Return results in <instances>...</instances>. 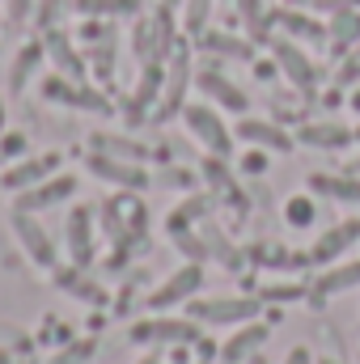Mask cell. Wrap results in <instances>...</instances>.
Instances as JSON below:
<instances>
[{"instance_id": "6da1fadb", "label": "cell", "mask_w": 360, "mask_h": 364, "mask_svg": "<svg viewBox=\"0 0 360 364\" xmlns=\"http://www.w3.org/2000/svg\"><path fill=\"white\" fill-rule=\"evenodd\" d=\"M186 318L199 326H242L259 318V296H195L186 301Z\"/></svg>"}, {"instance_id": "cb8c5ba5", "label": "cell", "mask_w": 360, "mask_h": 364, "mask_svg": "<svg viewBox=\"0 0 360 364\" xmlns=\"http://www.w3.org/2000/svg\"><path fill=\"white\" fill-rule=\"evenodd\" d=\"M43 55H47V47L43 43H26L21 51H17V60L9 64V90L21 93L26 85H30V77H34V68L43 64Z\"/></svg>"}, {"instance_id": "52a82bcc", "label": "cell", "mask_w": 360, "mask_h": 364, "mask_svg": "<svg viewBox=\"0 0 360 364\" xmlns=\"http://www.w3.org/2000/svg\"><path fill=\"white\" fill-rule=\"evenodd\" d=\"M43 102H55V106H73V110H90V114H110V102L97 90L81 85V81H68V77H43Z\"/></svg>"}, {"instance_id": "60d3db41", "label": "cell", "mask_w": 360, "mask_h": 364, "mask_svg": "<svg viewBox=\"0 0 360 364\" xmlns=\"http://www.w3.org/2000/svg\"><path fill=\"white\" fill-rule=\"evenodd\" d=\"M60 9H64V0H34V26L38 30H51L55 17H60Z\"/></svg>"}, {"instance_id": "30bf717a", "label": "cell", "mask_w": 360, "mask_h": 364, "mask_svg": "<svg viewBox=\"0 0 360 364\" xmlns=\"http://www.w3.org/2000/svg\"><path fill=\"white\" fill-rule=\"evenodd\" d=\"M195 90L203 93L212 106L229 110V114H246V110H250V97H246V90H238V85H233L225 73H216V68L195 73Z\"/></svg>"}, {"instance_id": "d4e9b609", "label": "cell", "mask_w": 360, "mask_h": 364, "mask_svg": "<svg viewBox=\"0 0 360 364\" xmlns=\"http://www.w3.org/2000/svg\"><path fill=\"white\" fill-rule=\"evenodd\" d=\"M174 9L170 4H157L153 9V64H162V60H170V51H174Z\"/></svg>"}, {"instance_id": "f907efd6", "label": "cell", "mask_w": 360, "mask_h": 364, "mask_svg": "<svg viewBox=\"0 0 360 364\" xmlns=\"http://www.w3.org/2000/svg\"><path fill=\"white\" fill-rule=\"evenodd\" d=\"M0 364H13V360H9V352H4V348H0Z\"/></svg>"}, {"instance_id": "8d00e7d4", "label": "cell", "mask_w": 360, "mask_h": 364, "mask_svg": "<svg viewBox=\"0 0 360 364\" xmlns=\"http://www.w3.org/2000/svg\"><path fill=\"white\" fill-rule=\"evenodd\" d=\"M170 237H174V246H179V250L186 255V259H191V263H203V259L212 255V250H208V242H203V237H195L191 229H182V233H170Z\"/></svg>"}, {"instance_id": "4dcf8cb0", "label": "cell", "mask_w": 360, "mask_h": 364, "mask_svg": "<svg viewBox=\"0 0 360 364\" xmlns=\"http://www.w3.org/2000/svg\"><path fill=\"white\" fill-rule=\"evenodd\" d=\"M203 47L212 55H225V60H250L255 55V47L246 38H233V34H203Z\"/></svg>"}, {"instance_id": "d6a6232c", "label": "cell", "mask_w": 360, "mask_h": 364, "mask_svg": "<svg viewBox=\"0 0 360 364\" xmlns=\"http://www.w3.org/2000/svg\"><path fill=\"white\" fill-rule=\"evenodd\" d=\"M203 242H208V250H212V255H216V259H221L229 272H238V267H242V250H238V246H233L225 233L216 237V229H208V233H203Z\"/></svg>"}, {"instance_id": "7a4b0ae2", "label": "cell", "mask_w": 360, "mask_h": 364, "mask_svg": "<svg viewBox=\"0 0 360 364\" xmlns=\"http://www.w3.org/2000/svg\"><path fill=\"white\" fill-rule=\"evenodd\" d=\"M9 225H13L17 246L26 250V259H30L38 272H55V267H60V250H55V242H51V229L38 220V212H17V208H13Z\"/></svg>"}, {"instance_id": "3957f363", "label": "cell", "mask_w": 360, "mask_h": 364, "mask_svg": "<svg viewBox=\"0 0 360 364\" xmlns=\"http://www.w3.org/2000/svg\"><path fill=\"white\" fill-rule=\"evenodd\" d=\"M182 123H186V132L208 149V157H233V132L225 127V119H221L216 106L191 102V106H182Z\"/></svg>"}, {"instance_id": "d6986e66", "label": "cell", "mask_w": 360, "mask_h": 364, "mask_svg": "<svg viewBox=\"0 0 360 364\" xmlns=\"http://www.w3.org/2000/svg\"><path fill=\"white\" fill-rule=\"evenodd\" d=\"M352 288H360V259L322 267L309 292H314V301H327V296H339V292H352Z\"/></svg>"}, {"instance_id": "9f6ffc18", "label": "cell", "mask_w": 360, "mask_h": 364, "mask_svg": "<svg viewBox=\"0 0 360 364\" xmlns=\"http://www.w3.org/2000/svg\"><path fill=\"white\" fill-rule=\"evenodd\" d=\"M356 144H360V127H356Z\"/></svg>"}, {"instance_id": "f35d334b", "label": "cell", "mask_w": 360, "mask_h": 364, "mask_svg": "<svg viewBox=\"0 0 360 364\" xmlns=\"http://www.w3.org/2000/svg\"><path fill=\"white\" fill-rule=\"evenodd\" d=\"M309 288L305 284H268V288H259V301H301Z\"/></svg>"}, {"instance_id": "836d02e7", "label": "cell", "mask_w": 360, "mask_h": 364, "mask_svg": "<svg viewBox=\"0 0 360 364\" xmlns=\"http://www.w3.org/2000/svg\"><path fill=\"white\" fill-rule=\"evenodd\" d=\"M203 178L212 182L221 195H238V182H233V174H229L225 157H208V161H203Z\"/></svg>"}, {"instance_id": "603a6c76", "label": "cell", "mask_w": 360, "mask_h": 364, "mask_svg": "<svg viewBox=\"0 0 360 364\" xmlns=\"http://www.w3.org/2000/svg\"><path fill=\"white\" fill-rule=\"evenodd\" d=\"M327 38L339 47V51H352L360 43V13H356V4L352 9H335V17L327 21Z\"/></svg>"}, {"instance_id": "f6af8a7d", "label": "cell", "mask_w": 360, "mask_h": 364, "mask_svg": "<svg viewBox=\"0 0 360 364\" xmlns=\"http://www.w3.org/2000/svg\"><path fill=\"white\" fill-rule=\"evenodd\" d=\"M0 153L4 157H21L26 153V136L21 132H0Z\"/></svg>"}, {"instance_id": "b9f144b4", "label": "cell", "mask_w": 360, "mask_h": 364, "mask_svg": "<svg viewBox=\"0 0 360 364\" xmlns=\"http://www.w3.org/2000/svg\"><path fill=\"white\" fill-rule=\"evenodd\" d=\"M4 17L9 26H26L34 17V0H4Z\"/></svg>"}, {"instance_id": "f1b7e54d", "label": "cell", "mask_w": 360, "mask_h": 364, "mask_svg": "<svg viewBox=\"0 0 360 364\" xmlns=\"http://www.w3.org/2000/svg\"><path fill=\"white\" fill-rule=\"evenodd\" d=\"M208 208H212V199H208V195H191V199H182L179 208L170 212V233H182V229H191L195 220H203V216H208Z\"/></svg>"}, {"instance_id": "681fc988", "label": "cell", "mask_w": 360, "mask_h": 364, "mask_svg": "<svg viewBox=\"0 0 360 364\" xmlns=\"http://www.w3.org/2000/svg\"><path fill=\"white\" fill-rule=\"evenodd\" d=\"M136 364H162V360H157V352H153V356H144V360H136Z\"/></svg>"}, {"instance_id": "e0dca14e", "label": "cell", "mask_w": 360, "mask_h": 364, "mask_svg": "<svg viewBox=\"0 0 360 364\" xmlns=\"http://www.w3.org/2000/svg\"><path fill=\"white\" fill-rule=\"evenodd\" d=\"M297 140L305 149H322V153H339L348 144H356V127L348 123H335V119H322V123H301Z\"/></svg>"}, {"instance_id": "11a10c76", "label": "cell", "mask_w": 360, "mask_h": 364, "mask_svg": "<svg viewBox=\"0 0 360 364\" xmlns=\"http://www.w3.org/2000/svg\"><path fill=\"white\" fill-rule=\"evenodd\" d=\"M288 4H314V0H288Z\"/></svg>"}, {"instance_id": "484cf974", "label": "cell", "mask_w": 360, "mask_h": 364, "mask_svg": "<svg viewBox=\"0 0 360 364\" xmlns=\"http://www.w3.org/2000/svg\"><path fill=\"white\" fill-rule=\"evenodd\" d=\"M284 225L288 229H314L318 225V199H314V191L284 199Z\"/></svg>"}, {"instance_id": "44dd1931", "label": "cell", "mask_w": 360, "mask_h": 364, "mask_svg": "<svg viewBox=\"0 0 360 364\" xmlns=\"http://www.w3.org/2000/svg\"><path fill=\"white\" fill-rule=\"evenodd\" d=\"M309 191L322 195V199L360 203V178H344V174H309Z\"/></svg>"}, {"instance_id": "8fae6325", "label": "cell", "mask_w": 360, "mask_h": 364, "mask_svg": "<svg viewBox=\"0 0 360 364\" xmlns=\"http://www.w3.org/2000/svg\"><path fill=\"white\" fill-rule=\"evenodd\" d=\"M60 170V153H38V157H21V161H13L4 174H0V186L4 191H30V186H38V182H47L51 174Z\"/></svg>"}, {"instance_id": "f5cc1de1", "label": "cell", "mask_w": 360, "mask_h": 364, "mask_svg": "<svg viewBox=\"0 0 360 364\" xmlns=\"http://www.w3.org/2000/svg\"><path fill=\"white\" fill-rule=\"evenodd\" d=\"M0 132H4V102H0Z\"/></svg>"}, {"instance_id": "6f0895ef", "label": "cell", "mask_w": 360, "mask_h": 364, "mask_svg": "<svg viewBox=\"0 0 360 364\" xmlns=\"http://www.w3.org/2000/svg\"><path fill=\"white\" fill-rule=\"evenodd\" d=\"M322 364H335V360H322Z\"/></svg>"}, {"instance_id": "5b68a950", "label": "cell", "mask_w": 360, "mask_h": 364, "mask_svg": "<svg viewBox=\"0 0 360 364\" xmlns=\"http://www.w3.org/2000/svg\"><path fill=\"white\" fill-rule=\"evenodd\" d=\"M203 288V267L199 263H186V267H179L174 275H166L153 292H149V309L153 314H166V309H174V305H186V301H195V292Z\"/></svg>"}, {"instance_id": "277c9868", "label": "cell", "mask_w": 360, "mask_h": 364, "mask_svg": "<svg viewBox=\"0 0 360 364\" xmlns=\"http://www.w3.org/2000/svg\"><path fill=\"white\" fill-rule=\"evenodd\" d=\"M85 170L97 182H110L119 191H144V186H153V174L140 161H123V157H110V153H97V149L85 157Z\"/></svg>"}, {"instance_id": "5bb4252c", "label": "cell", "mask_w": 360, "mask_h": 364, "mask_svg": "<svg viewBox=\"0 0 360 364\" xmlns=\"http://www.w3.org/2000/svg\"><path fill=\"white\" fill-rule=\"evenodd\" d=\"M43 47H47V55H51V64H55V73L60 77H68V81H85V73H90V60L73 47V38L64 34V30H47L43 34Z\"/></svg>"}, {"instance_id": "8992f818", "label": "cell", "mask_w": 360, "mask_h": 364, "mask_svg": "<svg viewBox=\"0 0 360 364\" xmlns=\"http://www.w3.org/2000/svg\"><path fill=\"white\" fill-rule=\"evenodd\" d=\"M136 343H153V348H182L199 339V322L195 318H144L132 326Z\"/></svg>"}, {"instance_id": "7402d4cb", "label": "cell", "mask_w": 360, "mask_h": 364, "mask_svg": "<svg viewBox=\"0 0 360 364\" xmlns=\"http://www.w3.org/2000/svg\"><path fill=\"white\" fill-rule=\"evenodd\" d=\"M162 81H166V77L157 73V64H153V68H144L140 85H136V93H132V102H127V119H132V123H140V119L149 114V106H153V102L162 97Z\"/></svg>"}, {"instance_id": "ffe728a7", "label": "cell", "mask_w": 360, "mask_h": 364, "mask_svg": "<svg viewBox=\"0 0 360 364\" xmlns=\"http://www.w3.org/2000/svg\"><path fill=\"white\" fill-rule=\"evenodd\" d=\"M85 267H55V284L68 292V296H77V301H85V305H106V288L102 284H93V279H85Z\"/></svg>"}, {"instance_id": "9a60e30c", "label": "cell", "mask_w": 360, "mask_h": 364, "mask_svg": "<svg viewBox=\"0 0 360 364\" xmlns=\"http://www.w3.org/2000/svg\"><path fill=\"white\" fill-rule=\"evenodd\" d=\"M93 250H97V237H93V208L77 203L68 212V259L73 267H90Z\"/></svg>"}, {"instance_id": "ab89813d", "label": "cell", "mask_w": 360, "mask_h": 364, "mask_svg": "<svg viewBox=\"0 0 360 364\" xmlns=\"http://www.w3.org/2000/svg\"><path fill=\"white\" fill-rule=\"evenodd\" d=\"M110 55H115V47H110V43H102V47H93L90 55H85V60H90V68L97 73V77H102V81H106V77L115 73V60H110Z\"/></svg>"}, {"instance_id": "83f0119b", "label": "cell", "mask_w": 360, "mask_h": 364, "mask_svg": "<svg viewBox=\"0 0 360 364\" xmlns=\"http://www.w3.org/2000/svg\"><path fill=\"white\" fill-rule=\"evenodd\" d=\"M90 144L97 149V153H110V157H123V161H144V157H149V149H144V144L123 140V136H106V132H97Z\"/></svg>"}, {"instance_id": "2e32d148", "label": "cell", "mask_w": 360, "mask_h": 364, "mask_svg": "<svg viewBox=\"0 0 360 364\" xmlns=\"http://www.w3.org/2000/svg\"><path fill=\"white\" fill-rule=\"evenodd\" d=\"M233 136H238V140H246L250 149H268V153H292V136H288L280 123H271V119H255V114H246V119L233 127Z\"/></svg>"}, {"instance_id": "74e56055", "label": "cell", "mask_w": 360, "mask_h": 364, "mask_svg": "<svg viewBox=\"0 0 360 364\" xmlns=\"http://www.w3.org/2000/svg\"><path fill=\"white\" fill-rule=\"evenodd\" d=\"M132 47L136 55L149 64L153 60V17H136V30H132Z\"/></svg>"}, {"instance_id": "7c38bea8", "label": "cell", "mask_w": 360, "mask_h": 364, "mask_svg": "<svg viewBox=\"0 0 360 364\" xmlns=\"http://www.w3.org/2000/svg\"><path fill=\"white\" fill-rule=\"evenodd\" d=\"M356 242H360V220H339V225L322 229V237L309 246V263L331 267V263H339V259H344Z\"/></svg>"}, {"instance_id": "9c48e42d", "label": "cell", "mask_w": 360, "mask_h": 364, "mask_svg": "<svg viewBox=\"0 0 360 364\" xmlns=\"http://www.w3.org/2000/svg\"><path fill=\"white\" fill-rule=\"evenodd\" d=\"M77 195V174H51L47 182L30 186V191H17V212H43V208H60Z\"/></svg>"}, {"instance_id": "f546056e", "label": "cell", "mask_w": 360, "mask_h": 364, "mask_svg": "<svg viewBox=\"0 0 360 364\" xmlns=\"http://www.w3.org/2000/svg\"><path fill=\"white\" fill-rule=\"evenodd\" d=\"M250 259L263 263V267H275V272H301V267H309V255H284L280 246H259V250H250Z\"/></svg>"}, {"instance_id": "7dc6e473", "label": "cell", "mask_w": 360, "mask_h": 364, "mask_svg": "<svg viewBox=\"0 0 360 364\" xmlns=\"http://www.w3.org/2000/svg\"><path fill=\"white\" fill-rule=\"evenodd\" d=\"M284 364H314V352H309L305 343H297V348H292V352L284 356Z\"/></svg>"}, {"instance_id": "4fadbf2b", "label": "cell", "mask_w": 360, "mask_h": 364, "mask_svg": "<svg viewBox=\"0 0 360 364\" xmlns=\"http://www.w3.org/2000/svg\"><path fill=\"white\" fill-rule=\"evenodd\" d=\"M271 51H275V64H280V73L297 85V90H314L318 85V64H314V55H305L297 43H288V38H275L271 43Z\"/></svg>"}, {"instance_id": "1f68e13d", "label": "cell", "mask_w": 360, "mask_h": 364, "mask_svg": "<svg viewBox=\"0 0 360 364\" xmlns=\"http://www.w3.org/2000/svg\"><path fill=\"white\" fill-rule=\"evenodd\" d=\"M77 9L90 17H119V13H136L140 0H77Z\"/></svg>"}, {"instance_id": "ee69618b", "label": "cell", "mask_w": 360, "mask_h": 364, "mask_svg": "<svg viewBox=\"0 0 360 364\" xmlns=\"http://www.w3.org/2000/svg\"><path fill=\"white\" fill-rule=\"evenodd\" d=\"M242 174H268V149H250L242 157Z\"/></svg>"}, {"instance_id": "7bdbcfd3", "label": "cell", "mask_w": 360, "mask_h": 364, "mask_svg": "<svg viewBox=\"0 0 360 364\" xmlns=\"http://www.w3.org/2000/svg\"><path fill=\"white\" fill-rule=\"evenodd\" d=\"M352 81H360V43L348 51V60L339 68V85H352Z\"/></svg>"}, {"instance_id": "816d5d0a", "label": "cell", "mask_w": 360, "mask_h": 364, "mask_svg": "<svg viewBox=\"0 0 360 364\" xmlns=\"http://www.w3.org/2000/svg\"><path fill=\"white\" fill-rule=\"evenodd\" d=\"M352 110H360V93H352Z\"/></svg>"}, {"instance_id": "c3c4849f", "label": "cell", "mask_w": 360, "mask_h": 364, "mask_svg": "<svg viewBox=\"0 0 360 364\" xmlns=\"http://www.w3.org/2000/svg\"><path fill=\"white\" fill-rule=\"evenodd\" d=\"M246 364H268V356H259V352H255V356H250Z\"/></svg>"}, {"instance_id": "db71d44e", "label": "cell", "mask_w": 360, "mask_h": 364, "mask_svg": "<svg viewBox=\"0 0 360 364\" xmlns=\"http://www.w3.org/2000/svg\"><path fill=\"white\" fill-rule=\"evenodd\" d=\"M162 4H170V9H179V4H182V0H162Z\"/></svg>"}, {"instance_id": "4316f807", "label": "cell", "mask_w": 360, "mask_h": 364, "mask_svg": "<svg viewBox=\"0 0 360 364\" xmlns=\"http://www.w3.org/2000/svg\"><path fill=\"white\" fill-rule=\"evenodd\" d=\"M280 21H284V30H288L292 38H301V43H322V38H327V26L314 21V17L301 13V9H284Z\"/></svg>"}, {"instance_id": "ac0fdd59", "label": "cell", "mask_w": 360, "mask_h": 364, "mask_svg": "<svg viewBox=\"0 0 360 364\" xmlns=\"http://www.w3.org/2000/svg\"><path fill=\"white\" fill-rule=\"evenodd\" d=\"M263 343H268V326H263V322H242V326L221 343L216 356H221V364H246Z\"/></svg>"}, {"instance_id": "d590c367", "label": "cell", "mask_w": 360, "mask_h": 364, "mask_svg": "<svg viewBox=\"0 0 360 364\" xmlns=\"http://www.w3.org/2000/svg\"><path fill=\"white\" fill-rule=\"evenodd\" d=\"M93 352H97V339H77V343H68L64 352H55L47 364H85Z\"/></svg>"}, {"instance_id": "ba28073f", "label": "cell", "mask_w": 360, "mask_h": 364, "mask_svg": "<svg viewBox=\"0 0 360 364\" xmlns=\"http://www.w3.org/2000/svg\"><path fill=\"white\" fill-rule=\"evenodd\" d=\"M191 51L182 47L170 55V68H166V81H162V97H157V119H170L186 106V85H191Z\"/></svg>"}, {"instance_id": "bcb514c9", "label": "cell", "mask_w": 360, "mask_h": 364, "mask_svg": "<svg viewBox=\"0 0 360 364\" xmlns=\"http://www.w3.org/2000/svg\"><path fill=\"white\" fill-rule=\"evenodd\" d=\"M242 13L255 30H263V0H242Z\"/></svg>"}, {"instance_id": "e575fe53", "label": "cell", "mask_w": 360, "mask_h": 364, "mask_svg": "<svg viewBox=\"0 0 360 364\" xmlns=\"http://www.w3.org/2000/svg\"><path fill=\"white\" fill-rule=\"evenodd\" d=\"M208 9H212V0H182V30L203 34L208 30Z\"/></svg>"}]
</instances>
